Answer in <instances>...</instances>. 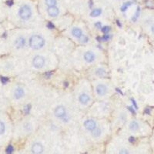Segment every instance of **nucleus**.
<instances>
[{
	"mask_svg": "<svg viewBox=\"0 0 154 154\" xmlns=\"http://www.w3.org/2000/svg\"><path fill=\"white\" fill-rule=\"evenodd\" d=\"M151 32H152V34H154V23L151 26Z\"/></svg>",
	"mask_w": 154,
	"mask_h": 154,
	"instance_id": "nucleus-31",
	"label": "nucleus"
},
{
	"mask_svg": "<svg viewBox=\"0 0 154 154\" xmlns=\"http://www.w3.org/2000/svg\"><path fill=\"white\" fill-rule=\"evenodd\" d=\"M117 24H118V26H121V24L119 23V21H117Z\"/></svg>",
	"mask_w": 154,
	"mask_h": 154,
	"instance_id": "nucleus-33",
	"label": "nucleus"
},
{
	"mask_svg": "<svg viewBox=\"0 0 154 154\" xmlns=\"http://www.w3.org/2000/svg\"><path fill=\"white\" fill-rule=\"evenodd\" d=\"M139 14H140V8L138 7L137 8V12H136V14H135V16L132 18V20H133V21H137V18L139 17Z\"/></svg>",
	"mask_w": 154,
	"mask_h": 154,
	"instance_id": "nucleus-20",
	"label": "nucleus"
},
{
	"mask_svg": "<svg viewBox=\"0 0 154 154\" xmlns=\"http://www.w3.org/2000/svg\"><path fill=\"white\" fill-rule=\"evenodd\" d=\"M47 12H48V14L50 16L52 17H56L59 15V9H58L56 6H51V7H49L47 9Z\"/></svg>",
	"mask_w": 154,
	"mask_h": 154,
	"instance_id": "nucleus-10",
	"label": "nucleus"
},
{
	"mask_svg": "<svg viewBox=\"0 0 154 154\" xmlns=\"http://www.w3.org/2000/svg\"><path fill=\"white\" fill-rule=\"evenodd\" d=\"M84 60H86L87 63H92L95 60V55L94 53L92 52H86L84 54Z\"/></svg>",
	"mask_w": 154,
	"mask_h": 154,
	"instance_id": "nucleus-12",
	"label": "nucleus"
},
{
	"mask_svg": "<svg viewBox=\"0 0 154 154\" xmlns=\"http://www.w3.org/2000/svg\"><path fill=\"white\" fill-rule=\"evenodd\" d=\"M128 109H129V110H130V112H132V113L136 114V112H135V111H134V109H133V107H132V106H129V107H128Z\"/></svg>",
	"mask_w": 154,
	"mask_h": 154,
	"instance_id": "nucleus-30",
	"label": "nucleus"
},
{
	"mask_svg": "<svg viewBox=\"0 0 154 154\" xmlns=\"http://www.w3.org/2000/svg\"><path fill=\"white\" fill-rule=\"evenodd\" d=\"M12 96H13L14 100H21L23 96H25V90L23 89V88L21 87V86H16V87L14 89V90H13Z\"/></svg>",
	"mask_w": 154,
	"mask_h": 154,
	"instance_id": "nucleus-4",
	"label": "nucleus"
},
{
	"mask_svg": "<svg viewBox=\"0 0 154 154\" xmlns=\"http://www.w3.org/2000/svg\"><path fill=\"white\" fill-rule=\"evenodd\" d=\"M32 152L33 154H42L43 152V146L39 143H35L32 146Z\"/></svg>",
	"mask_w": 154,
	"mask_h": 154,
	"instance_id": "nucleus-7",
	"label": "nucleus"
},
{
	"mask_svg": "<svg viewBox=\"0 0 154 154\" xmlns=\"http://www.w3.org/2000/svg\"><path fill=\"white\" fill-rule=\"evenodd\" d=\"M93 133H92V134H93V136L94 137H99L101 135V130H100V129H98V128H96L94 130H93Z\"/></svg>",
	"mask_w": 154,
	"mask_h": 154,
	"instance_id": "nucleus-16",
	"label": "nucleus"
},
{
	"mask_svg": "<svg viewBox=\"0 0 154 154\" xmlns=\"http://www.w3.org/2000/svg\"><path fill=\"white\" fill-rule=\"evenodd\" d=\"M139 124L137 121H132L130 124V129L133 131H137L139 130Z\"/></svg>",
	"mask_w": 154,
	"mask_h": 154,
	"instance_id": "nucleus-14",
	"label": "nucleus"
},
{
	"mask_svg": "<svg viewBox=\"0 0 154 154\" xmlns=\"http://www.w3.org/2000/svg\"><path fill=\"white\" fill-rule=\"evenodd\" d=\"M55 116L58 118H63L64 117L66 113V109L65 107L63 106H59L56 108L55 109Z\"/></svg>",
	"mask_w": 154,
	"mask_h": 154,
	"instance_id": "nucleus-6",
	"label": "nucleus"
},
{
	"mask_svg": "<svg viewBox=\"0 0 154 154\" xmlns=\"http://www.w3.org/2000/svg\"><path fill=\"white\" fill-rule=\"evenodd\" d=\"M18 16L22 20H28L32 16V9L28 5H23L18 11Z\"/></svg>",
	"mask_w": 154,
	"mask_h": 154,
	"instance_id": "nucleus-2",
	"label": "nucleus"
},
{
	"mask_svg": "<svg viewBox=\"0 0 154 154\" xmlns=\"http://www.w3.org/2000/svg\"><path fill=\"white\" fill-rule=\"evenodd\" d=\"M46 3L49 7H51V6H56L57 2L56 0H46Z\"/></svg>",
	"mask_w": 154,
	"mask_h": 154,
	"instance_id": "nucleus-17",
	"label": "nucleus"
},
{
	"mask_svg": "<svg viewBox=\"0 0 154 154\" xmlns=\"http://www.w3.org/2000/svg\"><path fill=\"white\" fill-rule=\"evenodd\" d=\"M96 27H98V28H102V26H101V23H96Z\"/></svg>",
	"mask_w": 154,
	"mask_h": 154,
	"instance_id": "nucleus-32",
	"label": "nucleus"
},
{
	"mask_svg": "<svg viewBox=\"0 0 154 154\" xmlns=\"http://www.w3.org/2000/svg\"><path fill=\"white\" fill-rule=\"evenodd\" d=\"M80 39H81V42H83V43L88 42V38L86 36V35H82V36L80 37Z\"/></svg>",
	"mask_w": 154,
	"mask_h": 154,
	"instance_id": "nucleus-23",
	"label": "nucleus"
},
{
	"mask_svg": "<svg viewBox=\"0 0 154 154\" xmlns=\"http://www.w3.org/2000/svg\"><path fill=\"white\" fill-rule=\"evenodd\" d=\"M79 102H80L81 103L83 104V105H86L90 100V98H89V95L86 94V93H82L79 96Z\"/></svg>",
	"mask_w": 154,
	"mask_h": 154,
	"instance_id": "nucleus-11",
	"label": "nucleus"
},
{
	"mask_svg": "<svg viewBox=\"0 0 154 154\" xmlns=\"http://www.w3.org/2000/svg\"><path fill=\"white\" fill-rule=\"evenodd\" d=\"M96 92L100 96H104L107 93V87L103 84H100L96 86Z\"/></svg>",
	"mask_w": 154,
	"mask_h": 154,
	"instance_id": "nucleus-9",
	"label": "nucleus"
},
{
	"mask_svg": "<svg viewBox=\"0 0 154 154\" xmlns=\"http://www.w3.org/2000/svg\"><path fill=\"white\" fill-rule=\"evenodd\" d=\"M131 5H132L131 2H126V3L123 4V6L121 7V10H122V12H125V11L128 9V7H129V6H130Z\"/></svg>",
	"mask_w": 154,
	"mask_h": 154,
	"instance_id": "nucleus-19",
	"label": "nucleus"
},
{
	"mask_svg": "<svg viewBox=\"0 0 154 154\" xmlns=\"http://www.w3.org/2000/svg\"><path fill=\"white\" fill-rule=\"evenodd\" d=\"M45 45V40L42 36L34 35L29 38V46L32 49H39Z\"/></svg>",
	"mask_w": 154,
	"mask_h": 154,
	"instance_id": "nucleus-1",
	"label": "nucleus"
},
{
	"mask_svg": "<svg viewBox=\"0 0 154 154\" xmlns=\"http://www.w3.org/2000/svg\"><path fill=\"white\" fill-rule=\"evenodd\" d=\"M102 13V10L100 9H93V11L91 12L90 13V16L92 17H96V16H100V14Z\"/></svg>",
	"mask_w": 154,
	"mask_h": 154,
	"instance_id": "nucleus-15",
	"label": "nucleus"
},
{
	"mask_svg": "<svg viewBox=\"0 0 154 154\" xmlns=\"http://www.w3.org/2000/svg\"><path fill=\"white\" fill-rule=\"evenodd\" d=\"M53 75V72H47L45 73V76H46V78H49V77L51 76V75Z\"/></svg>",
	"mask_w": 154,
	"mask_h": 154,
	"instance_id": "nucleus-27",
	"label": "nucleus"
},
{
	"mask_svg": "<svg viewBox=\"0 0 154 154\" xmlns=\"http://www.w3.org/2000/svg\"><path fill=\"white\" fill-rule=\"evenodd\" d=\"M109 38H110V36H109V35L108 34H106V35H104L102 37V40H103V41H107Z\"/></svg>",
	"mask_w": 154,
	"mask_h": 154,
	"instance_id": "nucleus-24",
	"label": "nucleus"
},
{
	"mask_svg": "<svg viewBox=\"0 0 154 154\" xmlns=\"http://www.w3.org/2000/svg\"><path fill=\"white\" fill-rule=\"evenodd\" d=\"M26 46V38L22 35L16 37V39L13 41V46L16 49H21Z\"/></svg>",
	"mask_w": 154,
	"mask_h": 154,
	"instance_id": "nucleus-3",
	"label": "nucleus"
},
{
	"mask_svg": "<svg viewBox=\"0 0 154 154\" xmlns=\"http://www.w3.org/2000/svg\"><path fill=\"white\" fill-rule=\"evenodd\" d=\"M12 152H13V147H12L11 145H9V146L7 147V149H6V153L12 154Z\"/></svg>",
	"mask_w": 154,
	"mask_h": 154,
	"instance_id": "nucleus-22",
	"label": "nucleus"
},
{
	"mask_svg": "<svg viewBox=\"0 0 154 154\" xmlns=\"http://www.w3.org/2000/svg\"><path fill=\"white\" fill-rule=\"evenodd\" d=\"M96 75H99V76H104V75H106V72H105V70L103 69H97V71L96 72Z\"/></svg>",
	"mask_w": 154,
	"mask_h": 154,
	"instance_id": "nucleus-18",
	"label": "nucleus"
},
{
	"mask_svg": "<svg viewBox=\"0 0 154 154\" xmlns=\"http://www.w3.org/2000/svg\"><path fill=\"white\" fill-rule=\"evenodd\" d=\"M0 82H2V80H1V76H0Z\"/></svg>",
	"mask_w": 154,
	"mask_h": 154,
	"instance_id": "nucleus-34",
	"label": "nucleus"
},
{
	"mask_svg": "<svg viewBox=\"0 0 154 154\" xmlns=\"http://www.w3.org/2000/svg\"><path fill=\"white\" fill-rule=\"evenodd\" d=\"M32 64L35 68L40 69L43 67L44 64H45V60L42 56H36L32 60Z\"/></svg>",
	"mask_w": 154,
	"mask_h": 154,
	"instance_id": "nucleus-5",
	"label": "nucleus"
},
{
	"mask_svg": "<svg viewBox=\"0 0 154 154\" xmlns=\"http://www.w3.org/2000/svg\"><path fill=\"white\" fill-rule=\"evenodd\" d=\"M119 154H130V152H128L126 149H122V150L119 152Z\"/></svg>",
	"mask_w": 154,
	"mask_h": 154,
	"instance_id": "nucleus-28",
	"label": "nucleus"
},
{
	"mask_svg": "<svg viewBox=\"0 0 154 154\" xmlns=\"http://www.w3.org/2000/svg\"><path fill=\"white\" fill-rule=\"evenodd\" d=\"M30 106L29 105H28V106H26L25 107V112H26V114H28L29 112V111H30Z\"/></svg>",
	"mask_w": 154,
	"mask_h": 154,
	"instance_id": "nucleus-25",
	"label": "nucleus"
},
{
	"mask_svg": "<svg viewBox=\"0 0 154 154\" xmlns=\"http://www.w3.org/2000/svg\"><path fill=\"white\" fill-rule=\"evenodd\" d=\"M72 34L75 38H80V37L82 35V32L79 28H73L72 30Z\"/></svg>",
	"mask_w": 154,
	"mask_h": 154,
	"instance_id": "nucleus-13",
	"label": "nucleus"
},
{
	"mask_svg": "<svg viewBox=\"0 0 154 154\" xmlns=\"http://www.w3.org/2000/svg\"><path fill=\"white\" fill-rule=\"evenodd\" d=\"M47 27L49 29H54V25L49 22V23H48V24H47Z\"/></svg>",
	"mask_w": 154,
	"mask_h": 154,
	"instance_id": "nucleus-26",
	"label": "nucleus"
},
{
	"mask_svg": "<svg viewBox=\"0 0 154 154\" xmlns=\"http://www.w3.org/2000/svg\"><path fill=\"white\" fill-rule=\"evenodd\" d=\"M84 126L89 131H93L96 128V123L93 119H88V120L85 121Z\"/></svg>",
	"mask_w": 154,
	"mask_h": 154,
	"instance_id": "nucleus-8",
	"label": "nucleus"
},
{
	"mask_svg": "<svg viewBox=\"0 0 154 154\" xmlns=\"http://www.w3.org/2000/svg\"><path fill=\"white\" fill-rule=\"evenodd\" d=\"M132 100V103H133V106H134V108L136 109H138V107H137V103H136V102H135V100Z\"/></svg>",
	"mask_w": 154,
	"mask_h": 154,
	"instance_id": "nucleus-29",
	"label": "nucleus"
},
{
	"mask_svg": "<svg viewBox=\"0 0 154 154\" xmlns=\"http://www.w3.org/2000/svg\"><path fill=\"white\" fill-rule=\"evenodd\" d=\"M101 30H102V32H103V33L107 34L109 32V30H110V27L105 26V27H103V28H102Z\"/></svg>",
	"mask_w": 154,
	"mask_h": 154,
	"instance_id": "nucleus-21",
	"label": "nucleus"
}]
</instances>
